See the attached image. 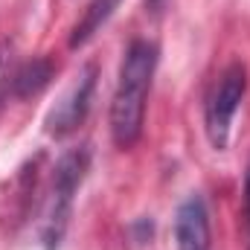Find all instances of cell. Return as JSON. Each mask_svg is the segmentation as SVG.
Here are the masks:
<instances>
[{
    "label": "cell",
    "mask_w": 250,
    "mask_h": 250,
    "mask_svg": "<svg viewBox=\"0 0 250 250\" xmlns=\"http://www.w3.org/2000/svg\"><path fill=\"white\" fill-rule=\"evenodd\" d=\"M87 169H90V151L87 148H73V151H67L62 160L56 163L50 204H47L44 230H41V239H44V248L47 250H59V245H62L70 212H73L76 189L82 187Z\"/></svg>",
    "instance_id": "2"
},
{
    "label": "cell",
    "mask_w": 250,
    "mask_h": 250,
    "mask_svg": "<svg viewBox=\"0 0 250 250\" xmlns=\"http://www.w3.org/2000/svg\"><path fill=\"white\" fill-rule=\"evenodd\" d=\"M163 3H166V0H146V6H148V9H160Z\"/></svg>",
    "instance_id": "9"
},
{
    "label": "cell",
    "mask_w": 250,
    "mask_h": 250,
    "mask_svg": "<svg viewBox=\"0 0 250 250\" xmlns=\"http://www.w3.org/2000/svg\"><path fill=\"white\" fill-rule=\"evenodd\" d=\"M117 6H120V0H90V6L84 9V15H82L79 23L73 26L70 47H73V50H76V47H84V44L108 23V18L117 12Z\"/></svg>",
    "instance_id": "7"
},
{
    "label": "cell",
    "mask_w": 250,
    "mask_h": 250,
    "mask_svg": "<svg viewBox=\"0 0 250 250\" xmlns=\"http://www.w3.org/2000/svg\"><path fill=\"white\" fill-rule=\"evenodd\" d=\"M245 215H248V250H250V169H248V181H245Z\"/></svg>",
    "instance_id": "8"
},
{
    "label": "cell",
    "mask_w": 250,
    "mask_h": 250,
    "mask_svg": "<svg viewBox=\"0 0 250 250\" xmlns=\"http://www.w3.org/2000/svg\"><path fill=\"white\" fill-rule=\"evenodd\" d=\"M154 67H157V47L151 41H134L125 50L120 82L111 99V137L120 148H131L143 134L146 99L154 79Z\"/></svg>",
    "instance_id": "1"
},
{
    "label": "cell",
    "mask_w": 250,
    "mask_h": 250,
    "mask_svg": "<svg viewBox=\"0 0 250 250\" xmlns=\"http://www.w3.org/2000/svg\"><path fill=\"white\" fill-rule=\"evenodd\" d=\"M50 79H53V62L50 59H32L9 76V93L18 99L35 96L50 84Z\"/></svg>",
    "instance_id": "6"
},
{
    "label": "cell",
    "mask_w": 250,
    "mask_h": 250,
    "mask_svg": "<svg viewBox=\"0 0 250 250\" xmlns=\"http://www.w3.org/2000/svg\"><path fill=\"white\" fill-rule=\"evenodd\" d=\"M93 90H96V67L87 64L82 70V76L73 82V87L62 96V102H56V108L47 114V131L56 134V137H64V134L76 131L84 123L87 111H90Z\"/></svg>",
    "instance_id": "4"
},
{
    "label": "cell",
    "mask_w": 250,
    "mask_h": 250,
    "mask_svg": "<svg viewBox=\"0 0 250 250\" xmlns=\"http://www.w3.org/2000/svg\"><path fill=\"white\" fill-rule=\"evenodd\" d=\"M175 245L178 250H212L209 212L201 195H189L175 212Z\"/></svg>",
    "instance_id": "5"
},
{
    "label": "cell",
    "mask_w": 250,
    "mask_h": 250,
    "mask_svg": "<svg viewBox=\"0 0 250 250\" xmlns=\"http://www.w3.org/2000/svg\"><path fill=\"white\" fill-rule=\"evenodd\" d=\"M245 90H248V70H245V64L236 62L218 76L212 93L207 96L204 125H207V137H209L212 148H227L233 117L245 99Z\"/></svg>",
    "instance_id": "3"
}]
</instances>
